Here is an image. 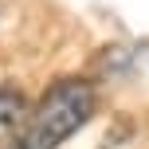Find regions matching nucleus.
Here are the masks:
<instances>
[{
  "label": "nucleus",
  "instance_id": "1",
  "mask_svg": "<svg viewBox=\"0 0 149 149\" xmlns=\"http://www.w3.org/2000/svg\"><path fill=\"white\" fill-rule=\"evenodd\" d=\"M94 114V90L82 79H63L39 98L31 114H24L20 130L4 149H59L74 130H82Z\"/></svg>",
  "mask_w": 149,
  "mask_h": 149
}]
</instances>
